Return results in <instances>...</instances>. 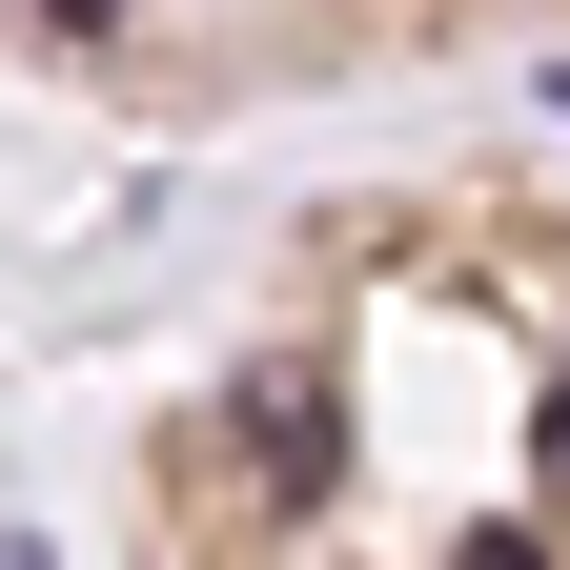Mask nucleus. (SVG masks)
<instances>
[{"label":"nucleus","mask_w":570,"mask_h":570,"mask_svg":"<svg viewBox=\"0 0 570 570\" xmlns=\"http://www.w3.org/2000/svg\"><path fill=\"white\" fill-rule=\"evenodd\" d=\"M245 469H265V489H326V407L265 387V407H245Z\"/></svg>","instance_id":"1"},{"label":"nucleus","mask_w":570,"mask_h":570,"mask_svg":"<svg viewBox=\"0 0 570 570\" xmlns=\"http://www.w3.org/2000/svg\"><path fill=\"white\" fill-rule=\"evenodd\" d=\"M61 21H102V0H61Z\"/></svg>","instance_id":"3"},{"label":"nucleus","mask_w":570,"mask_h":570,"mask_svg":"<svg viewBox=\"0 0 570 570\" xmlns=\"http://www.w3.org/2000/svg\"><path fill=\"white\" fill-rule=\"evenodd\" d=\"M550 489H570V387H550Z\"/></svg>","instance_id":"2"}]
</instances>
